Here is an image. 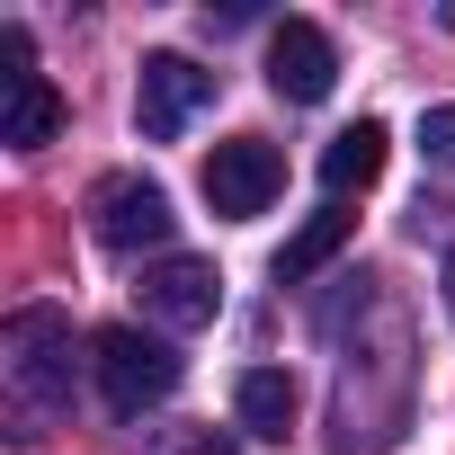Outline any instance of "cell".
Returning <instances> with one entry per match:
<instances>
[{
	"mask_svg": "<svg viewBox=\"0 0 455 455\" xmlns=\"http://www.w3.org/2000/svg\"><path fill=\"white\" fill-rule=\"evenodd\" d=\"M0 375H10V411L28 428L63 419L72 411V322L54 304L10 313V331H0Z\"/></svg>",
	"mask_w": 455,
	"mask_h": 455,
	"instance_id": "obj_1",
	"label": "cell"
},
{
	"mask_svg": "<svg viewBox=\"0 0 455 455\" xmlns=\"http://www.w3.org/2000/svg\"><path fill=\"white\" fill-rule=\"evenodd\" d=\"M99 393H108V411H116V419H143L152 402H170V393H179V348H170V339H152V331H134V322L99 331Z\"/></svg>",
	"mask_w": 455,
	"mask_h": 455,
	"instance_id": "obj_2",
	"label": "cell"
},
{
	"mask_svg": "<svg viewBox=\"0 0 455 455\" xmlns=\"http://www.w3.org/2000/svg\"><path fill=\"white\" fill-rule=\"evenodd\" d=\"M196 188H205V205H214L223 223H251V214H268V205H277L286 161H277V143H259V134H223V143L205 152Z\"/></svg>",
	"mask_w": 455,
	"mask_h": 455,
	"instance_id": "obj_3",
	"label": "cell"
},
{
	"mask_svg": "<svg viewBox=\"0 0 455 455\" xmlns=\"http://www.w3.org/2000/svg\"><path fill=\"white\" fill-rule=\"evenodd\" d=\"M170 223H179V214H170V188H152V179H134V170H116V179L90 188V233H99V251H116V259L161 251Z\"/></svg>",
	"mask_w": 455,
	"mask_h": 455,
	"instance_id": "obj_4",
	"label": "cell"
},
{
	"mask_svg": "<svg viewBox=\"0 0 455 455\" xmlns=\"http://www.w3.org/2000/svg\"><path fill=\"white\" fill-rule=\"evenodd\" d=\"M205 99H214V72H205V63H188V54H143V72H134V125H143L152 143H179Z\"/></svg>",
	"mask_w": 455,
	"mask_h": 455,
	"instance_id": "obj_5",
	"label": "cell"
},
{
	"mask_svg": "<svg viewBox=\"0 0 455 455\" xmlns=\"http://www.w3.org/2000/svg\"><path fill=\"white\" fill-rule=\"evenodd\" d=\"M143 313H152L161 331H205V322L223 313V268H214V259H188V251L152 259V268H143Z\"/></svg>",
	"mask_w": 455,
	"mask_h": 455,
	"instance_id": "obj_6",
	"label": "cell"
},
{
	"mask_svg": "<svg viewBox=\"0 0 455 455\" xmlns=\"http://www.w3.org/2000/svg\"><path fill=\"white\" fill-rule=\"evenodd\" d=\"M331 81H339V45L313 19H277V36H268V90L286 108H322Z\"/></svg>",
	"mask_w": 455,
	"mask_h": 455,
	"instance_id": "obj_7",
	"label": "cell"
},
{
	"mask_svg": "<svg viewBox=\"0 0 455 455\" xmlns=\"http://www.w3.org/2000/svg\"><path fill=\"white\" fill-rule=\"evenodd\" d=\"M384 152H393V134H384L375 116L339 125V134H331V152H322V188H331V196H348V188L366 196V188L384 179Z\"/></svg>",
	"mask_w": 455,
	"mask_h": 455,
	"instance_id": "obj_8",
	"label": "cell"
},
{
	"mask_svg": "<svg viewBox=\"0 0 455 455\" xmlns=\"http://www.w3.org/2000/svg\"><path fill=\"white\" fill-rule=\"evenodd\" d=\"M54 134H63V90H54L45 72L0 90V143H19V152H45Z\"/></svg>",
	"mask_w": 455,
	"mask_h": 455,
	"instance_id": "obj_9",
	"label": "cell"
},
{
	"mask_svg": "<svg viewBox=\"0 0 455 455\" xmlns=\"http://www.w3.org/2000/svg\"><path fill=\"white\" fill-rule=\"evenodd\" d=\"M348 233H357V214H348V205H322V214L304 223V233L277 251V286H304L313 268H331V259L348 251Z\"/></svg>",
	"mask_w": 455,
	"mask_h": 455,
	"instance_id": "obj_10",
	"label": "cell"
},
{
	"mask_svg": "<svg viewBox=\"0 0 455 455\" xmlns=\"http://www.w3.org/2000/svg\"><path fill=\"white\" fill-rule=\"evenodd\" d=\"M233 419H242L251 437H286V428H295V375L251 366V375L233 384Z\"/></svg>",
	"mask_w": 455,
	"mask_h": 455,
	"instance_id": "obj_11",
	"label": "cell"
},
{
	"mask_svg": "<svg viewBox=\"0 0 455 455\" xmlns=\"http://www.w3.org/2000/svg\"><path fill=\"white\" fill-rule=\"evenodd\" d=\"M419 161L428 170H455V99L446 108H419Z\"/></svg>",
	"mask_w": 455,
	"mask_h": 455,
	"instance_id": "obj_12",
	"label": "cell"
},
{
	"mask_svg": "<svg viewBox=\"0 0 455 455\" xmlns=\"http://www.w3.org/2000/svg\"><path fill=\"white\" fill-rule=\"evenodd\" d=\"M152 455H233L223 428H188V437H152Z\"/></svg>",
	"mask_w": 455,
	"mask_h": 455,
	"instance_id": "obj_13",
	"label": "cell"
},
{
	"mask_svg": "<svg viewBox=\"0 0 455 455\" xmlns=\"http://www.w3.org/2000/svg\"><path fill=\"white\" fill-rule=\"evenodd\" d=\"M0 63H10V81H36V36L28 28H0Z\"/></svg>",
	"mask_w": 455,
	"mask_h": 455,
	"instance_id": "obj_14",
	"label": "cell"
}]
</instances>
